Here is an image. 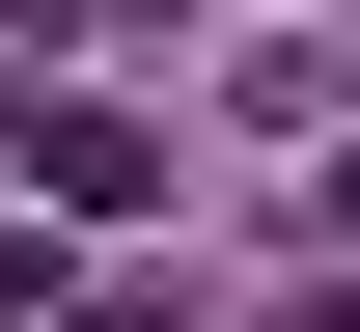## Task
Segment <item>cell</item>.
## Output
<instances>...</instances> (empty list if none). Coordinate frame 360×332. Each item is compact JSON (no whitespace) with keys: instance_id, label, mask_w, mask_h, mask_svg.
I'll use <instances>...</instances> for the list:
<instances>
[{"instance_id":"obj_1","label":"cell","mask_w":360,"mask_h":332,"mask_svg":"<svg viewBox=\"0 0 360 332\" xmlns=\"http://www.w3.org/2000/svg\"><path fill=\"white\" fill-rule=\"evenodd\" d=\"M0 166H28V222H167V139H139L111 84H28V111H0Z\"/></svg>"}]
</instances>
